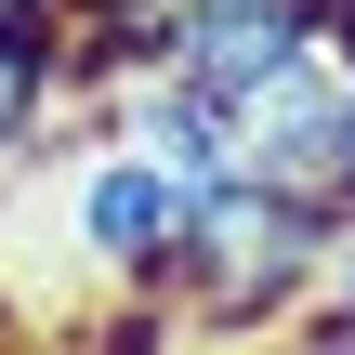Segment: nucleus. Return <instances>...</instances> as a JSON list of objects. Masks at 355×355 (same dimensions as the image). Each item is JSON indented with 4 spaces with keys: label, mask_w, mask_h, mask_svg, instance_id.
Here are the masks:
<instances>
[{
    "label": "nucleus",
    "mask_w": 355,
    "mask_h": 355,
    "mask_svg": "<svg viewBox=\"0 0 355 355\" xmlns=\"http://www.w3.org/2000/svg\"><path fill=\"white\" fill-rule=\"evenodd\" d=\"M329 237H343V198H290V184H237L224 171L198 198V237H184V277H171L184 343H277L316 303Z\"/></svg>",
    "instance_id": "1"
},
{
    "label": "nucleus",
    "mask_w": 355,
    "mask_h": 355,
    "mask_svg": "<svg viewBox=\"0 0 355 355\" xmlns=\"http://www.w3.org/2000/svg\"><path fill=\"white\" fill-rule=\"evenodd\" d=\"M198 198L211 184H184V171H158L145 145H79L66 158V250H79V277L105 290V303H171V277H184V237H198Z\"/></svg>",
    "instance_id": "2"
},
{
    "label": "nucleus",
    "mask_w": 355,
    "mask_h": 355,
    "mask_svg": "<svg viewBox=\"0 0 355 355\" xmlns=\"http://www.w3.org/2000/svg\"><path fill=\"white\" fill-rule=\"evenodd\" d=\"M237 184H290V198H343V53H303L277 79H250L224 105Z\"/></svg>",
    "instance_id": "3"
},
{
    "label": "nucleus",
    "mask_w": 355,
    "mask_h": 355,
    "mask_svg": "<svg viewBox=\"0 0 355 355\" xmlns=\"http://www.w3.org/2000/svg\"><path fill=\"white\" fill-rule=\"evenodd\" d=\"M303 53H329V0H171L158 13V79H184L211 105H237L250 79H277Z\"/></svg>",
    "instance_id": "4"
},
{
    "label": "nucleus",
    "mask_w": 355,
    "mask_h": 355,
    "mask_svg": "<svg viewBox=\"0 0 355 355\" xmlns=\"http://www.w3.org/2000/svg\"><path fill=\"white\" fill-rule=\"evenodd\" d=\"M66 105H79V53H66V26H53V13H0V184L66 132Z\"/></svg>",
    "instance_id": "5"
},
{
    "label": "nucleus",
    "mask_w": 355,
    "mask_h": 355,
    "mask_svg": "<svg viewBox=\"0 0 355 355\" xmlns=\"http://www.w3.org/2000/svg\"><path fill=\"white\" fill-rule=\"evenodd\" d=\"M105 145H145V158H158V171H184V184H224V171H237L224 105H211V92H184V79H132V92H105Z\"/></svg>",
    "instance_id": "6"
},
{
    "label": "nucleus",
    "mask_w": 355,
    "mask_h": 355,
    "mask_svg": "<svg viewBox=\"0 0 355 355\" xmlns=\"http://www.w3.org/2000/svg\"><path fill=\"white\" fill-rule=\"evenodd\" d=\"M171 343H184V316H171V303H119L105 329H79L66 355H171Z\"/></svg>",
    "instance_id": "7"
},
{
    "label": "nucleus",
    "mask_w": 355,
    "mask_h": 355,
    "mask_svg": "<svg viewBox=\"0 0 355 355\" xmlns=\"http://www.w3.org/2000/svg\"><path fill=\"white\" fill-rule=\"evenodd\" d=\"M316 303H329V316H355V211H343V237H329V277H316Z\"/></svg>",
    "instance_id": "8"
},
{
    "label": "nucleus",
    "mask_w": 355,
    "mask_h": 355,
    "mask_svg": "<svg viewBox=\"0 0 355 355\" xmlns=\"http://www.w3.org/2000/svg\"><path fill=\"white\" fill-rule=\"evenodd\" d=\"M343 53V211H355V40H329Z\"/></svg>",
    "instance_id": "9"
},
{
    "label": "nucleus",
    "mask_w": 355,
    "mask_h": 355,
    "mask_svg": "<svg viewBox=\"0 0 355 355\" xmlns=\"http://www.w3.org/2000/svg\"><path fill=\"white\" fill-rule=\"evenodd\" d=\"M0 13H53V26H66V0H0Z\"/></svg>",
    "instance_id": "10"
},
{
    "label": "nucleus",
    "mask_w": 355,
    "mask_h": 355,
    "mask_svg": "<svg viewBox=\"0 0 355 355\" xmlns=\"http://www.w3.org/2000/svg\"><path fill=\"white\" fill-rule=\"evenodd\" d=\"M0 329H13V290H0Z\"/></svg>",
    "instance_id": "11"
}]
</instances>
